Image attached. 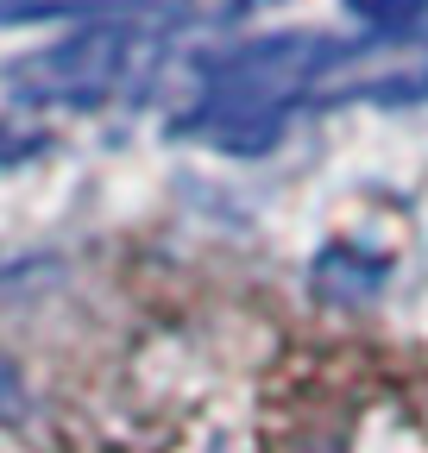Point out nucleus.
I'll return each mask as SVG.
<instances>
[{
  "label": "nucleus",
  "mask_w": 428,
  "mask_h": 453,
  "mask_svg": "<svg viewBox=\"0 0 428 453\" xmlns=\"http://www.w3.org/2000/svg\"><path fill=\"white\" fill-rule=\"evenodd\" d=\"M334 64V44L321 32H278L233 50L208 82V101L189 113V133L221 151H271L284 133V107Z\"/></svg>",
  "instance_id": "1"
},
{
  "label": "nucleus",
  "mask_w": 428,
  "mask_h": 453,
  "mask_svg": "<svg viewBox=\"0 0 428 453\" xmlns=\"http://www.w3.org/2000/svg\"><path fill=\"white\" fill-rule=\"evenodd\" d=\"M126 64H133V32L88 26V32H70V38H57V44L19 57V64H13V88L32 95V101L95 107L107 88L126 76Z\"/></svg>",
  "instance_id": "2"
},
{
  "label": "nucleus",
  "mask_w": 428,
  "mask_h": 453,
  "mask_svg": "<svg viewBox=\"0 0 428 453\" xmlns=\"http://www.w3.org/2000/svg\"><path fill=\"white\" fill-rule=\"evenodd\" d=\"M385 258H365L359 246H328V252H321L315 258V290L321 296H328V303H365L371 290H378V283H385Z\"/></svg>",
  "instance_id": "3"
},
{
  "label": "nucleus",
  "mask_w": 428,
  "mask_h": 453,
  "mask_svg": "<svg viewBox=\"0 0 428 453\" xmlns=\"http://www.w3.org/2000/svg\"><path fill=\"white\" fill-rule=\"evenodd\" d=\"M347 7L365 26H378V32H403V26H416V13L428 7V0H347Z\"/></svg>",
  "instance_id": "4"
},
{
  "label": "nucleus",
  "mask_w": 428,
  "mask_h": 453,
  "mask_svg": "<svg viewBox=\"0 0 428 453\" xmlns=\"http://www.w3.org/2000/svg\"><path fill=\"white\" fill-rule=\"evenodd\" d=\"M32 410V396H26V378H19V365L0 353V422H19Z\"/></svg>",
  "instance_id": "5"
},
{
  "label": "nucleus",
  "mask_w": 428,
  "mask_h": 453,
  "mask_svg": "<svg viewBox=\"0 0 428 453\" xmlns=\"http://www.w3.org/2000/svg\"><path fill=\"white\" fill-rule=\"evenodd\" d=\"M233 13H252V7H278V0H227Z\"/></svg>",
  "instance_id": "6"
}]
</instances>
